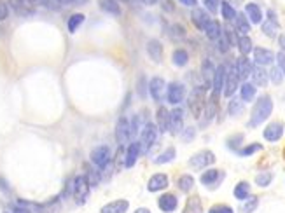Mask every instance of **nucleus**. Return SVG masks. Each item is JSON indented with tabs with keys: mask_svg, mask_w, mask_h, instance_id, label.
Wrapping results in <instances>:
<instances>
[{
	"mask_svg": "<svg viewBox=\"0 0 285 213\" xmlns=\"http://www.w3.org/2000/svg\"><path fill=\"white\" fill-rule=\"evenodd\" d=\"M271 112H273V100H271L270 94H263V96H259L256 100L254 106H252L250 122H248V126H250V128L261 126L268 117L271 116Z\"/></svg>",
	"mask_w": 285,
	"mask_h": 213,
	"instance_id": "f257e3e1",
	"label": "nucleus"
},
{
	"mask_svg": "<svg viewBox=\"0 0 285 213\" xmlns=\"http://www.w3.org/2000/svg\"><path fill=\"white\" fill-rule=\"evenodd\" d=\"M157 133H160V129H157L156 124H152V122H145L144 128H142V131H140V140H138L142 154H145L150 147H152L154 141L157 140Z\"/></svg>",
	"mask_w": 285,
	"mask_h": 213,
	"instance_id": "f03ea898",
	"label": "nucleus"
},
{
	"mask_svg": "<svg viewBox=\"0 0 285 213\" xmlns=\"http://www.w3.org/2000/svg\"><path fill=\"white\" fill-rule=\"evenodd\" d=\"M205 86H198V88L193 89L191 96H189V109H191V114L196 117H201V112L205 109Z\"/></svg>",
	"mask_w": 285,
	"mask_h": 213,
	"instance_id": "7ed1b4c3",
	"label": "nucleus"
},
{
	"mask_svg": "<svg viewBox=\"0 0 285 213\" xmlns=\"http://www.w3.org/2000/svg\"><path fill=\"white\" fill-rule=\"evenodd\" d=\"M89 182H88V176L84 175H79L74 179V184H72V194L75 201H77L79 204H82L86 199H88V194H89Z\"/></svg>",
	"mask_w": 285,
	"mask_h": 213,
	"instance_id": "20e7f679",
	"label": "nucleus"
},
{
	"mask_svg": "<svg viewBox=\"0 0 285 213\" xmlns=\"http://www.w3.org/2000/svg\"><path fill=\"white\" fill-rule=\"evenodd\" d=\"M89 159L97 168H107L110 164V161H112V152H110V149L107 145H100V147L91 151Z\"/></svg>",
	"mask_w": 285,
	"mask_h": 213,
	"instance_id": "39448f33",
	"label": "nucleus"
},
{
	"mask_svg": "<svg viewBox=\"0 0 285 213\" xmlns=\"http://www.w3.org/2000/svg\"><path fill=\"white\" fill-rule=\"evenodd\" d=\"M215 163V154L212 151H201L195 154V156L189 159V166L193 169H203V168H208L212 166V164Z\"/></svg>",
	"mask_w": 285,
	"mask_h": 213,
	"instance_id": "423d86ee",
	"label": "nucleus"
},
{
	"mask_svg": "<svg viewBox=\"0 0 285 213\" xmlns=\"http://www.w3.org/2000/svg\"><path fill=\"white\" fill-rule=\"evenodd\" d=\"M238 74H236V68L235 66H229V68H226V81H224V96L231 98L233 94L236 93V89H238Z\"/></svg>",
	"mask_w": 285,
	"mask_h": 213,
	"instance_id": "0eeeda50",
	"label": "nucleus"
},
{
	"mask_svg": "<svg viewBox=\"0 0 285 213\" xmlns=\"http://www.w3.org/2000/svg\"><path fill=\"white\" fill-rule=\"evenodd\" d=\"M223 180H224V171H220V169H207V171L201 175L200 182L203 184L205 187L210 189V191H213V189L219 187Z\"/></svg>",
	"mask_w": 285,
	"mask_h": 213,
	"instance_id": "6e6552de",
	"label": "nucleus"
},
{
	"mask_svg": "<svg viewBox=\"0 0 285 213\" xmlns=\"http://www.w3.org/2000/svg\"><path fill=\"white\" fill-rule=\"evenodd\" d=\"M166 98L172 105H179L185 98V86L182 82H170L168 89H166Z\"/></svg>",
	"mask_w": 285,
	"mask_h": 213,
	"instance_id": "1a4fd4ad",
	"label": "nucleus"
},
{
	"mask_svg": "<svg viewBox=\"0 0 285 213\" xmlns=\"http://www.w3.org/2000/svg\"><path fill=\"white\" fill-rule=\"evenodd\" d=\"M182 128H184V110L177 106V109H173L172 112H170L168 131L172 133V135H179L182 131Z\"/></svg>",
	"mask_w": 285,
	"mask_h": 213,
	"instance_id": "9d476101",
	"label": "nucleus"
},
{
	"mask_svg": "<svg viewBox=\"0 0 285 213\" xmlns=\"http://www.w3.org/2000/svg\"><path fill=\"white\" fill-rule=\"evenodd\" d=\"M116 140L119 145H124L126 141L132 140V129H130V121L126 117H121L116 124Z\"/></svg>",
	"mask_w": 285,
	"mask_h": 213,
	"instance_id": "9b49d317",
	"label": "nucleus"
},
{
	"mask_svg": "<svg viewBox=\"0 0 285 213\" xmlns=\"http://www.w3.org/2000/svg\"><path fill=\"white\" fill-rule=\"evenodd\" d=\"M283 122L280 121H275V122H270V124L264 128V133L263 136L266 138L268 141H278L280 138L283 136Z\"/></svg>",
	"mask_w": 285,
	"mask_h": 213,
	"instance_id": "f8f14e48",
	"label": "nucleus"
},
{
	"mask_svg": "<svg viewBox=\"0 0 285 213\" xmlns=\"http://www.w3.org/2000/svg\"><path fill=\"white\" fill-rule=\"evenodd\" d=\"M224 81H226V66L219 65L215 68V74H213V81H212V94L219 98L220 93L224 89Z\"/></svg>",
	"mask_w": 285,
	"mask_h": 213,
	"instance_id": "ddd939ff",
	"label": "nucleus"
},
{
	"mask_svg": "<svg viewBox=\"0 0 285 213\" xmlns=\"http://www.w3.org/2000/svg\"><path fill=\"white\" fill-rule=\"evenodd\" d=\"M278 26H280L278 18H276L275 11H268V19L263 23V26H261V28H263V33L271 39H275L276 33H278Z\"/></svg>",
	"mask_w": 285,
	"mask_h": 213,
	"instance_id": "4468645a",
	"label": "nucleus"
},
{
	"mask_svg": "<svg viewBox=\"0 0 285 213\" xmlns=\"http://www.w3.org/2000/svg\"><path fill=\"white\" fill-rule=\"evenodd\" d=\"M149 91H150V96H152L154 101H161L163 100V94L166 91V82L161 77H154L152 81L149 82Z\"/></svg>",
	"mask_w": 285,
	"mask_h": 213,
	"instance_id": "2eb2a0df",
	"label": "nucleus"
},
{
	"mask_svg": "<svg viewBox=\"0 0 285 213\" xmlns=\"http://www.w3.org/2000/svg\"><path fill=\"white\" fill-rule=\"evenodd\" d=\"M273 60H275V54H273V51L266 49V47H256V49H254L256 65L266 66V65H271Z\"/></svg>",
	"mask_w": 285,
	"mask_h": 213,
	"instance_id": "dca6fc26",
	"label": "nucleus"
},
{
	"mask_svg": "<svg viewBox=\"0 0 285 213\" xmlns=\"http://www.w3.org/2000/svg\"><path fill=\"white\" fill-rule=\"evenodd\" d=\"M252 63L250 60H248L247 56H241L236 60V65H235V68H236V74H238V79L240 81H247L248 77H250V72H252Z\"/></svg>",
	"mask_w": 285,
	"mask_h": 213,
	"instance_id": "f3484780",
	"label": "nucleus"
},
{
	"mask_svg": "<svg viewBox=\"0 0 285 213\" xmlns=\"http://www.w3.org/2000/svg\"><path fill=\"white\" fill-rule=\"evenodd\" d=\"M166 187H168V175H165V173H156V175H152L147 184L149 192H160V191H165Z\"/></svg>",
	"mask_w": 285,
	"mask_h": 213,
	"instance_id": "a211bd4d",
	"label": "nucleus"
},
{
	"mask_svg": "<svg viewBox=\"0 0 285 213\" xmlns=\"http://www.w3.org/2000/svg\"><path fill=\"white\" fill-rule=\"evenodd\" d=\"M147 54L154 63L163 61V44L157 39H150L147 42Z\"/></svg>",
	"mask_w": 285,
	"mask_h": 213,
	"instance_id": "6ab92c4d",
	"label": "nucleus"
},
{
	"mask_svg": "<svg viewBox=\"0 0 285 213\" xmlns=\"http://www.w3.org/2000/svg\"><path fill=\"white\" fill-rule=\"evenodd\" d=\"M191 19L193 23H195V26L198 30H203L207 28V25L210 23V16H208V13L205 9H198V7H195L191 13Z\"/></svg>",
	"mask_w": 285,
	"mask_h": 213,
	"instance_id": "aec40b11",
	"label": "nucleus"
},
{
	"mask_svg": "<svg viewBox=\"0 0 285 213\" xmlns=\"http://www.w3.org/2000/svg\"><path fill=\"white\" fill-rule=\"evenodd\" d=\"M140 144L138 141H132L126 149V159H124V166L126 168H133L138 161V156H140Z\"/></svg>",
	"mask_w": 285,
	"mask_h": 213,
	"instance_id": "412c9836",
	"label": "nucleus"
},
{
	"mask_svg": "<svg viewBox=\"0 0 285 213\" xmlns=\"http://www.w3.org/2000/svg\"><path fill=\"white\" fill-rule=\"evenodd\" d=\"M245 16L248 18L250 25H261V23H263V11H261V7L254 2L245 6Z\"/></svg>",
	"mask_w": 285,
	"mask_h": 213,
	"instance_id": "4be33fe9",
	"label": "nucleus"
},
{
	"mask_svg": "<svg viewBox=\"0 0 285 213\" xmlns=\"http://www.w3.org/2000/svg\"><path fill=\"white\" fill-rule=\"evenodd\" d=\"M160 210L165 211V213H172L177 210V204H179V199H177V196L173 194H163L160 198Z\"/></svg>",
	"mask_w": 285,
	"mask_h": 213,
	"instance_id": "5701e85b",
	"label": "nucleus"
},
{
	"mask_svg": "<svg viewBox=\"0 0 285 213\" xmlns=\"http://www.w3.org/2000/svg\"><path fill=\"white\" fill-rule=\"evenodd\" d=\"M250 76H252V84L256 86H259V88H264V86L268 84V74H266V70H264V66H259V65H256V66H252V72H250Z\"/></svg>",
	"mask_w": 285,
	"mask_h": 213,
	"instance_id": "b1692460",
	"label": "nucleus"
},
{
	"mask_svg": "<svg viewBox=\"0 0 285 213\" xmlns=\"http://www.w3.org/2000/svg\"><path fill=\"white\" fill-rule=\"evenodd\" d=\"M215 68L217 66L213 65L212 60H203V65H201V76H203V84L205 88H208V86L212 84L213 81V74H215Z\"/></svg>",
	"mask_w": 285,
	"mask_h": 213,
	"instance_id": "393cba45",
	"label": "nucleus"
},
{
	"mask_svg": "<svg viewBox=\"0 0 285 213\" xmlns=\"http://www.w3.org/2000/svg\"><path fill=\"white\" fill-rule=\"evenodd\" d=\"M217 101H219V98L217 96H212L208 98V101L207 103H205V109H203V112H205V121H203V124L201 126H207L208 122H210L213 117H215V114H217V109H219V106H217Z\"/></svg>",
	"mask_w": 285,
	"mask_h": 213,
	"instance_id": "a878e982",
	"label": "nucleus"
},
{
	"mask_svg": "<svg viewBox=\"0 0 285 213\" xmlns=\"http://www.w3.org/2000/svg\"><path fill=\"white\" fill-rule=\"evenodd\" d=\"M128 206H130V203L126 199H117V201H112V203L105 204L100 210V213H126L128 211Z\"/></svg>",
	"mask_w": 285,
	"mask_h": 213,
	"instance_id": "bb28decb",
	"label": "nucleus"
},
{
	"mask_svg": "<svg viewBox=\"0 0 285 213\" xmlns=\"http://www.w3.org/2000/svg\"><path fill=\"white\" fill-rule=\"evenodd\" d=\"M156 121H157V129L161 133L168 131V121H170V112L166 110V106H160L156 112Z\"/></svg>",
	"mask_w": 285,
	"mask_h": 213,
	"instance_id": "cd10ccee",
	"label": "nucleus"
},
{
	"mask_svg": "<svg viewBox=\"0 0 285 213\" xmlns=\"http://www.w3.org/2000/svg\"><path fill=\"white\" fill-rule=\"evenodd\" d=\"M205 33H207V37L210 39V41H219V39L223 37V28H220L219 21L210 19V23H208L207 28H205Z\"/></svg>",
	"mask_w": 285,
	"mask_h": 213,
	"instance_id": "c85d7f7f",
	"label": "nucleus"
},
{
	"mask_svg": "<svg viewBox=\"0 0 285 213\" xmlns=\"http://www.w3.org/2000/svg\"><path fill=\"white\" fill-rule=\"evenodd\" d=\"M235 26H236V30H238L240 33H243V35H248V31H250V28H252L250 21H248V18L243 13H236Z\"/></svg>",
	"mask_w": 285,
	"mask_h": 213,
	"instance_id": "c756f323",
	"label": "nucleus"
},
{
	"mask_svg": "<svg viewBox=\"0 0 285 213\" xmlns=\"http://www.w3.org/2000/svg\"><path fill=\"white\" fill-rule=\"evenodd\" d=\"M182 213H203V204H201L200 196H191L185 203Z\"/></svg>",
	"mask_w": 285,
	"mask_h": 213,
	"instance_id": "7c9ffc66",
	"label": "nucleus"
},
{
	"mask_svg": "<svg viewBox=\"0 0 285 213\" xmlns=\"http://www.w3.org/2000/svg\"><path fill=\"white\" fill-rule=\"evenodd\" d=\"M100 7L107 14L121 16V6L117 4V0H100Z\"/></svg>",
	"mask_w": 285,
	"mask_h": 213,
	"instance_id": "2f4dec72",
	"label": "nucleus"
},
{
	"mask_svg": "<svg viewBox=\"0 0 285 213\" xmlns=\"http://www.w3.org/2000/svg\"><path fill=\"white\" fill-rule=\"evenodd\" d=\"M240 94H241V101L250 103L252 100H256V86L252 84V82H243L240 89Z\"/></svg>",
	"mask_w": 285,
	"mask_h": 213,
	"instance_id": "473e14b6",
	"label": "nucleus"
},
{
	"mask_svg": "<svg viewBox=\"0 0 285 213\" xmlns=\"http://www.w3.org/2000/svg\"><path fill=\"white\" fill-rule=\"evenodd\" d=\"M236 46H238L240 53L243 54V56H247V54H250L252 51H254V47H252V39L248 37V35H243V33L238 37V44Z\"/></svg>",
	"mask_w": 285,
	"mask_h": 213,
	"instance_id": "72a5a7b5",
	"label": "nucleus"
},
{
	"mask_svg": "<svg viewBox=\"0 0 285 213\" xmlns=\"http://www.w3.org/2000/svg\"><path fill=\"white\" fill-rule=\"evenodd\" d=\"M235 198L236 199H240V201H243V199H247L248 196H250V184L248 182H238L236 184V187H235Z\"/></svg>",
	"mask_w": 285,
	"mask_h": 213,
	"instance_id": "f704fd0d",
	"label": "nucleus"
},
{
	"mask_svg": "<svg viewBox=\"0 0 285 213\" xmlns=\"http://www.w3.org/2000/svg\"><path fill=\"white\" fill-rule=\"evenodd\" d=\"M219 7H220V14H223V18L226 21H233V19L236 18V9L228 2V0H223Z\"/></svg>",
	"mask_w": 285,
	"mask_h": 213,
	"instance_id": "c9c22d12",
	"label": "nucleus"
},
{
	"mask_svg": "<svg viewBox=\"0 0 285 213\" xmlns=\"http://www.w3.org/2000/svg\"><path fill=\"white\" fill-rule=\"evenodd\" d=\"M172 61H173V65H175V66H185V65H187V61H189V54H187V51H184V49H177V51H173V54H172Z\"/></svg>",
	"mask_w": 285,
	"mask_h": 213,
	"instance_id": "e433bc0d",
	"label": "nucleus"
},
{
	"mask_svg": "<svg viewBox=\"0 0 285 213\" xmlns=\"http://www.w3.org/2000/svg\"><path fill=\"white\" fill-rule=\"evenodd\" d=\"M82 23H84V14H81V13L72 14V16L69 18V21H67L69 31H70V33H75V31H77V28L82 25Z\"/></svg>",
	"mask_w": 285,
	"mask_h": 213,
	"instance_id": "4c0bfd02",
	"label": "nucleus"
},
{
	"mask_svg": "<svg viewBox=\"0 0 285 213\" xmlns=\"http://www.w3.org/2000/svg\"><path fill=\"white\" fill-rule=\"evenodd\" d=\"M175 156H177L175 149L170 147V149H166L163 154H160V156L154 159V163H156V164H168V163H172V161L175 159Z\"/></svg>",
	"mask_w": 285,
	"mask_h": 213,
	"instance_id": "58836bf2",
	"label": "nucleus"
},
{
	"mask_svg": "<svg viewBox=\"0 0 285 213\" xmlns=\"http://www.w3.org/2000/svg\"><path fill=\"white\" fill-rule=\"evenodd\" d=\"M228 112H229V116H233V117L241 116V114H243V101L238 100V98H233V100L229 101Z\"/></svg>",
	"mask_w": 285,
	"mask_h": 213,
	"instance_id": "ea45409f",
	"label": "nucleus"
},
{
	"mask_svg": "<svg viewBox=\"0 0 285 213\" xmlns=\"http://www.w3.org/2000/svg\"><path fill=\"white\" fill-rule=\"evenodd\" d=\"M9 6L13 7L18 14H30L31 7H28L25 4V0H9Z\"/></svg>",
	"mask_w": 285,
	"mask_h": 213,
	"instance_id": "a19ab883",
	"label": "nucleus"
},
{
	"mask_svg": "<svg viewBox=\"0 0 285 213\" xmlns=\"http://www.w3.org/2000/svg\"><path fill=\"white\" fill-rule=\"evenodd\" d=\"M177 185H179L180 191L189 192L193 189V185H195V179H193L191 175H182L179 179V182H177Z\"/></svg>",
	"mask_w": 285,
	"mask_h": 213,
	"instance_id": "79ce46f5",
	"label": "nucleus"
},
{
	"mask_svg": "<svg viewBox=\"0 0 285 213\" xmlns=\"http://www.w3.org/2000/svg\"><path fill=\"white\" fill-rule=\"evenodd\" d=\"M257 203H259L257 196H248V198L245 199V204L241 206V213H252L257 208Z\"/></svg>",
	"mask_w": 285,
	"mask_h": 213,
	"instance_id": "37998d69",
	"label": "nucleus"
},
{
	"mask_svg": "<svg viewBox=\"0 0 285 213\" xmlns=\"http://www.w3.org/2000/svg\"><path fill=\"white\" fill-rule=\"evenodd\" d=\"M223 35H224L226 41H228L229 46H236V44H238V33H236V31L233 30L231 26H226Z\"/></svg>",
	"mask_w": 285,
	"mask_h": 213,
	"instance_id": "c03bdc74",
	"label": "nucleus"
},
{
	"mask_svg": "<svg viewBox=\"0 0 285 213\" xmlns=\"http://www.w3.org/2000/svg\"><path fill=\"white\" fill-rule=\"evenodd\" d=\"M271 180H273V175L270 171L259 173V175L256 176V184L259 185V187H268V185L271 184Z\"/></svg>",
	"mask_w": 285,
	"mask_h": 213,
	"instance_id": "a18cd8bd",
	"label": "nucleus"
},
{
	"mask_svg": "<svg viewBox=\"0 0 285 213\" xmlns=\"http://www.w3.org/2000/svg\"><path fill=\"white\" fill-rule=\"evenodd\" d=\"M259 151H263V145H261V144H250V145L243 147L238 152H240V156H252V154H256V152H259Z\"/></svg>",
	"mask_w": 285,
	"mask_h": 213,
	"instance_id": "49530a36",
	"label": "nucleus"
},
{
	"mask_svg": "<svg viewBox=\"0 0 285 213\" xmlns=\"http://www.w3.org/2000/svg\"><path fill=\"white\" fill-rule=\"evenodd\" d=\"M268 77H270L273 84H276V86H278V84H282V82H283V74L280 72V68H278V66H273V68H271V72H270V76H268Z\"/></svg>",
	"mask_w": 285,
	"mask_h": 213,
	"instance_id": "de8ad7c7",
	"label": "nucleus"
},
{
	"mask_svg": "<svg viewBox=\"0 0 285 213\" xmlns=\"http://www.w3.org/2000/svg\"><path fill=\"white\" fill-rule=\"evenodd\" d=\"M241 141H243V135H235V136L229 138L226 144H228V147L231 149V151H236V149H240Z\"/></svg>",
	"mask_w": 285,
	"mask_h": 213,
	"instance_id": "09e8293b",
	"label": "nucleus"
},
{
	"mask_svg": "<svg viewBox=\"0 0 285 213\" xmlns=\"http://www.w3.org/2000/svg\"><path fill=\"white\" fill-rule=\"evenodd\" d=\"M205 7H207L208 13H217L220 6V0H203Z\"/></svg>",
	"mask_w": 285,
	"mask_h": 213,
	"instance_id": "8fccbe9b",
	"label": "nucleus"
},
{
	"mask_svg": "<svg viewBox=\"0 0 285 213\" xmlns=\"http://www.w3.org/2000/svg\"><path fill=\"white\" fill-rule=\"evenodd\" d=\"M196 136V128H185L184 133H182V141H193Z\"/></svg>",
	"mask_w": 285,
	"mask_h": 213,
	"instance_id": "3c124183",
	"label": "nucleus"
},
{
	"mask_svg": "<svg viewBox=\"0 0 285 213\" xmlns=\"http://www.w3.org/2000/svg\"><path fill=\"white\" fill-rule=\"evenodd\" d=\"M208 213H235V211H233V208L226 206V204H217V206H212Z\"/></svg>",
	"mask_w": 285,
	"mask_h": 213,
	"instance_id": "603ef678",
	"label": "nucleus"
},
{
	"mask_svg": "<svg viewBox=\"0 0 285 213\" xmlns=\"http://www.w3.org/2000/svg\"><path fill=\"white\" fill-rule=\"evenodd\" d=\"M25 4L28 7H41V6H49V0H25Z\"/></svg>",
	"mask_w": 285,
	"mask_h": 213,
	"instance_id": "864d4df0",
	"label": "nucleus"
},
{
	"mask_svg": "<svg viewBox=\"0 0 285 213\" xmlns=\"http://www.w3.org/2000/svg\"><path fill=\"white\" fill-rule=\"evenodd\" d=\"M7 16H9V6L4 0H0V21H4Z\"/></svg>",
	"mask_w": 285,
	"mask_h": 213,
	"instance_id": "5fc2aeb1",
	"label": "nucleus"
},
{
	"mask_svg": "<svg viewBox=\"0 0 285 213\" xmlns=\"http://www.w3.org/2000/svg\"><path fill=\"white\" fill-rule=\"evenodd\" d=\"M276 61H278V65H276V66H278L280 72H282L283 76H285V53H278V54H276Z\"/></svg>",
	"mask_w": 285,
	"mask_h": 213,
	"instance_id": "6e6d98bb",
	"label": "nucleus"
},
{
	"mask_svg": "<svg viewBox=\"0 0 285 213\" xmlns=\"http://www.w3.org/2000/svg\"><path fill=\"white\" fill-rule=\"evenodd\" d=\"M182 35H184V28H182V26H179V25L173 26V28H172V37L173 39H184Z\"/></svg>",
	"mask_w": 285,
	"mask_h": 213,
	"instance_id": "4d7b16f0",
	"label": "nucleus"
},
{
	"mask_svg": "<svg viewBox=\"0 0 285 213\" xmlns=\"http://www.w3.org/2000/svg\"><path fill=\"white\" fill-rule=\"evenodd\" d=\"M182 6H187V7H196L198 6V0H180Z\"/></svg>",
	"mask_w": 285,
	"mask_h": 213,
	"instance_id": "13d9d810",
	"label": "nucleus"
},
{
	"mask_svg": "<svg viewBox=\"0 0 285 213\" xmlns=\"http://www.w3.org/2000/svg\"><path fill=\"white\" fill-rule=\"evenodd\" d=\"M144 86H145V81H144V77H142L140 79V84H138V89H140V96L142 98L145 96V88H144Z\"/></svg>",
	"mask_w": 285,
	"mask_h": 213,
	"instance_id": "bf43d9fd",
	"label": "nucleus"
},
{
	"mask_svg": "<svg viewBox=\"0 0 285 213\" xmlns=\"http://www.w3.org/2000/svg\"><path fill=\"white\" fill-rule=\"evenodd\" d=\"M11 213H31V211H30V210H26V208H23V206H16Z\"/></svg>",
	"mask_w": 285,
	"mask_h": 213,
	"instance_id": "052dcab7",
	"label": "nucleus"
},
{
	"mask_svg": "<svg viewBox=\"0 0 285 213\" xmlns=\"http://www.w3.org/2000/svg\"><path fill=\"white\" fill-rule=\"evenodd\" d=\"M278 44H280V47H282V53H285V33L278 37Z\"/></svg>",
	"mask_w": 285,
	"mask_h": 213,
	"instance_id": "680f3d73",
	"label": "nucleus"
},
{
	"mask_svg": "<svg viewBox=\"0 0 285 213\" xmlns=\"http://www.w3.org/2000/svg\"><path fill=\"white\" fill-rule=\"evenodd\" d=\"M165 11H168V13H172V11H173V4L166 2V4H165Z\"/></svg>",
	"mask_w": 285,
	"mask_h": 213,
	"instance_id": "e2e57ef3",
	"label": "nucleus"
},
{
	"mask_svg": "<svg viewBox=\"0 0 285 213\" xmlns=\"http://www.w3.org/2000/svg\"><path fill=\"white\" fill-rule=\"evenodd\" d=\"M144 4H147V6H154V4L157 2V0H142Z\"/></svg>",
	"mask_w": 285,
	"mask_h": 213,
	"instance_id": "0e129e2a",
	"label": "nucleus"
},
{
	"mask_svg": "<svg viewBox=\"0 0 285 213\" xmlns=\"http://www.w3.org/2000/svg\"><path fill=\"white\" fill-rule=\"evenodd\" d=\"M135 213H150L147 208H138V210H135Z\"/></svg>",
	"mask_w": 285,
	"mask_h": 213,
	"instance_id": "69168bd1",
	"label": "nucleus"
},
{
	"mask_svg": "<svg viewBox=\"0 0 285 213\" xmlns=\"http://www.w3.org/2000/svg\"><path fill=\"white\" fill-rule=\"evenodd\" d=\"M56 2H60V4H72V2H75V0H56Z\"/></svg>",
	"mask_w": 285,
	"mask_h": 213,
	"instance_id": "338daca9",
	"label": "nucleus"
},
{
	"mask_svg": "<svg viewBox=\"0 0 285 213\" xmlns=\"http://www.w3.org/2000/svg\"><path fill=\"white\" fill-rule=\"evenodd\" d=\"M122 2H130V0H122Z\"/></svg>",
	"mask_w": 285,
	"mask_h": 213,
	"instance_id": "774afa93",
	"label": "nucleus"
}]
</instances>
